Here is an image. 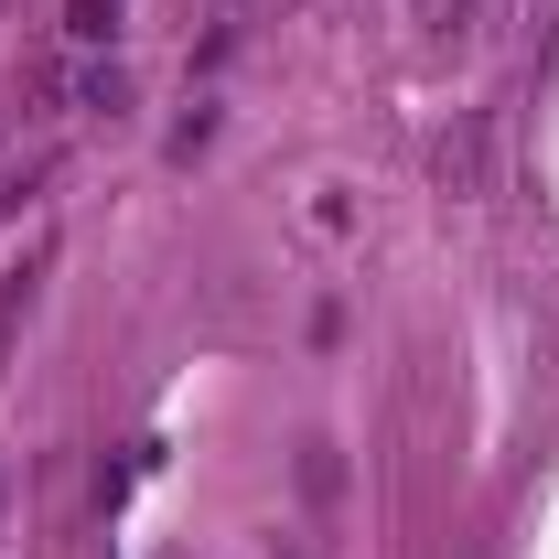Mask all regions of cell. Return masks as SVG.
<instances>
[{
    "instance_id": "cell-5",
    "label": "cell",
    "mask_w": 559,
    "mask_h": 559,
    "mask_svg": "<svg viewBox=\"0 0 559 559\" xmlns=\"http://www.w3.org/2000/svg\"><path fill=\"white\" fill-rule=\"evenodd\" d=\"M0 140H11V130H0Z\"/></svg>"
},
{
    "instance_id": "cell-4",
    "label": "cell",
    "mask_w": 559,
    "mask_h": 559,
    "mask_svg": "<svg viewBox=\"0 0 559 559\" xmlns=\"http://www.w3.org/2000/svg\"><path fill=\"white\" fill-rule=\"evenodd\" d=\"M419 11V33H463V22H474V0H409Z\"/></svg>"
},
{
    "instance_id": "cell-1",
    "label": "cell",
    "mask_w": 559,
    "mask_h": 559,
    "mask_svg": "<svg viewBox=\"0 0 559 559\" xmlns=\"http://www.w3.org/2000/svg\"><path fill=\"white\" fill-rule=\"evenodd\" d=\"M55 97H66L75 119H119V108H130V66H119V55H75V66L55 75Z\"/></svg>"
},
{
    "instance_id": "cell-3",
    "label": "cell",
    "mask_w": 559,
    "mask_h": 559,
    "mask_svg": "<svg viewBox=\"0 0 559 559\" xmlns=\"http://www.w3.org/2000/svg\"><path fill=\"white\" fill-rule=\"evenodd\" d=\"M66 33H75V44H86V55H97V44L119 33V0H75V11H66Z\"/></svg>"
},
{
    "instance_id": "cell-2",
    "label": "cell",
    "mask_w": 559,
    "mask_h": 559,
    "mask_svg": "<svg viewBox=\"0 0 559 559\" xmlns=\"http://www.w3.org/2000/svg\"><path fill=\"white\" fill-rule=\"evenodd\" d=\"M430 173H441V194H485V130L463 119V130L441 140V162H430Z\"/></svg>"
}]
</instances>
